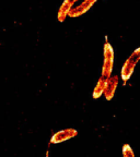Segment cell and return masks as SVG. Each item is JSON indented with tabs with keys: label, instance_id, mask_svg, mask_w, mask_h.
<instances>
[{
	"label": "cell",
	"instance_id": "obj_2",
	"mask_svg": "<svg viewBox=\"0 0 140 157\" xmlns=\"http://www.w3.org/2000/svg\"><path fill=\"white\" fill-rule=\"evenodd\" d=\"M114 67V50L112 45L108 43L107 38H105V44H104V62L103 68H102L101 76L107 80L112 75Z\"/></svg>",
	"mask_w": 140,
	"mask_h": 157
},
{
	"label": "cell",
	"instance_id": "obj_7",
	"mask_svg": "<svg viewBox=\"0 0 140 157\" xmlns=\"http://www.w3.org/2000/svg\"><path fill=\"white\" fill-rule=\"evenodd\" d=\"M106 81H107V80H106V78H102V76L98 78V83H96L95 87H94V90H93V95H92L94 99H98V98H100L104 94Z\"/></svg>",
	"mask_w": 140,
	"mask_h": 157
},
{
	"label": "cell",
	"instance_id": "obj_6",
	"mask_svg": "<svg viewBox=\"0 0 140 157\" xmlns=\"http://www.w3.org/2000/svg\"><path fill=\"white\" fill-rule=\"evenodd\" d=\"M79 0H65L64 2L62 3L60 8L58 10V14H57V17H58L59 22H64L66 17H68V13L70 11L72 7L78 2Z\"/></svg>",
	"mask_w": 140,
	"mask_h": 157
},
{
	"label": "cell",
	"instance_id": "obj_5",
	"mask_svg": "<svg viewBox=\"0 0 140 157\" xmlns=\"http://www.w3.org/2000/svg\"><path fill=\"white\" fill-rule=\"evenodd\" d=\"M119 83V78L118 75H111L107 78L105 84V90H104V96L107 101H111L112 98L114 97L116 92V88Z\"/></svg>",
	"mask_w": 140,
	"mask_h": 157
},
{
	"label": "cell",
	"instance_id": "obj_4",
	"mask_svg": "<svg viewBox=\"0 0 140 157\" xmlns=\"http://www.w3.org/2000/svg\"><path fill=\"white\" fill-rule=\"evenodd\" d=\"M93 0H83L79 6H74V7L70 9L68 13V17H78L80 15H83L86 12H88L89 10L91 9L92 6L94 5Z\"/></svg>",
	"mask_w": 140,
	"mask_h": 157
},
{
	"label": "cell",
	"instance_id": "obj_9",
	"mask_svg": "<svg viewBox=\"0 0 140 157\" xmlns=\"http://www.w3.org/2000/svg\"><path fill=\"white\" fill-rule=\"evenodd\" d=\"M93 1H94V2H96V1H98V0H93Z\"/></svg>",
	"mask_w": 140,
	"mask_h": 157
},
{
	"label": "cell",
	"instance_id": "obj_1",
	"mask_svg": "<svg viewBox=\"0 0 140 157\" xmlns=\"http://www.w3.org/2000/svg\"><path fill=\"white\" fill-rule=\"evenodd\" d=\"M140 60V47L137 48L130 56L128 57L127 60L124 63L123 68H122L121 71V76L122 80H123L124 84L127 83V81L130 78V76L133 75L134 71H135V68L137 66V63Z\"/></svg>",
	"mask_w": 140,
	"mask_h": 157
},
{
	"label": "cell",
	"instance_id": "obj_3",
	"mask_svg": "<svg viewBox=\"0 0 140 157\" xmlns=\"http://www.w3.org/2000/svg\"><path fill=\"white\" fill-rule=\"evenodd\" d=\"M78 135V131L76 129H65V130H60L53 134L52 139H50V143L53 144H58V143L66 142V141L74 139V136Z\"/></svg>",
	"mask_w": 140,
	"mask_h": 157
},
{
	"label": "cell",
	"instance_id": "obj_8",
	"mask_svg": "<svg viewBox=\"0 0 140 157\" xmlns=\"http://www.w3.org/2000/svg\"><path fill=\"white\" fill-rule=\"evenodd\" d=\"M123 156L124 157H134L135 156V153H134L130 145L125 144L123 146Z\"/></svg>",
	"mask_w": 140,
	"mask_h": 157
}]
</instances>
